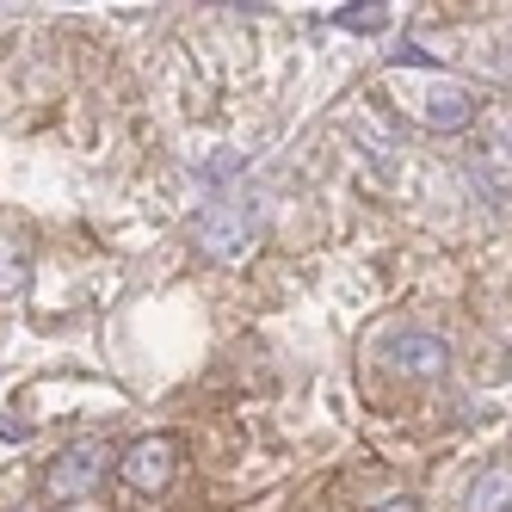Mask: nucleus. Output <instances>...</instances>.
I'll list each match as a JSON object with an SVG mask.
<instances>
[{"instance_id": "nucleus-1", "label": "nucleus", "mask_w": 512, "mask_h": 512, "mask_svg": "<svg viewBox=\"0 0 512 512\" xmlns=\"http://www.w3.org/2000/svg\"><path fill=\"white\" fill-rule=\"evenodd\" d=\"M112 463H118V451L105 445L99 432L68 438V445L44 463V500L50 506H81V500H93L105 488V475H112Z\"/></svg>"}, {"instance_id": "nucleus-2", "label": "nucleus", "mask_w": 512, "mask_h": 512, "mask_svg": "<svg viewBox=\"0 0 512 512\" xmlns=\"http://www.w3.org/2000/svg\"><path fill=\"white\" fill-rule=\"evenodd\" d=\"M389 93L426 130H469L475 124V93L451 75H389Z\"/></svg>"}, {"instance_id": "nucleus-3", "label": "nucleus", "mask_w": 512, "mask_h": 512, "mask_svg": "<svg viewBox=\"0 0 512 512\" xmlns=\"http://www.w3.org/2000/svg\"><path fill=\"white\" fill-rule=\"evenodd\" d=\"M112 475L130 488V494H167L179 482V438L173 432H149V438H136V445L118 451Z\"/></svg>"}, {"instance_id": "nucleus-4", "label": "nucleus", "mask_w": 512, "mask_h": 512, "mask_svg": "<svg viewBox=\"0 0 512 512\" xmlns=\"http://www.w3.org/2000/svg\"><path fill=\"white\" fill-rule=\"evenodd\" d=\"M253 241H260V216H253L247 204L204 210V223H198V253H204V260L241 266V260H253Z\"/></svg>"}, {"instance_id": "nucleus-5", "label": "nucleus", "mask_w": 512, "mask_h": 512, "mask_svg": "<svg viewBox=\"0 0 512 512\" xmlns=\"http://www.w3.org/2000/svg\"><path fill=\"white\" fill-rule=\"evenodd\" d=\"M389 364L408 383H438L451 371V346L438 340V334H426V327H401V334L389 340Z\"/></svg>"}, {"instance_id": "nucleus-6", "label": "nucleus", "mask_w": 512, "mask_h": 512, "mask_svg": "<svg viewBox=\"0 0 512 512\" xmlns=\"http://www.w3.org/2000/svg\"><path fill=\"white\" fill-rule=\"evenodd\" d=\"M469 512H506V457H488L482 475H475V494Z\"/></svg>"}, {"instance_id": "nucleus-7", "label": "nucleus", "mask_w": 512, "mask_h": 512, "mask_svg": "<svg viewBox=\"0 0 512 512\" xmlns=\"http://www.w3.org/2000/svg\"><path fill=\"white\" fill-rule=\"evenodd\" d=\"M371 512H420L414 500H383V506H371Z\"/></svg>"}]
</instances>
